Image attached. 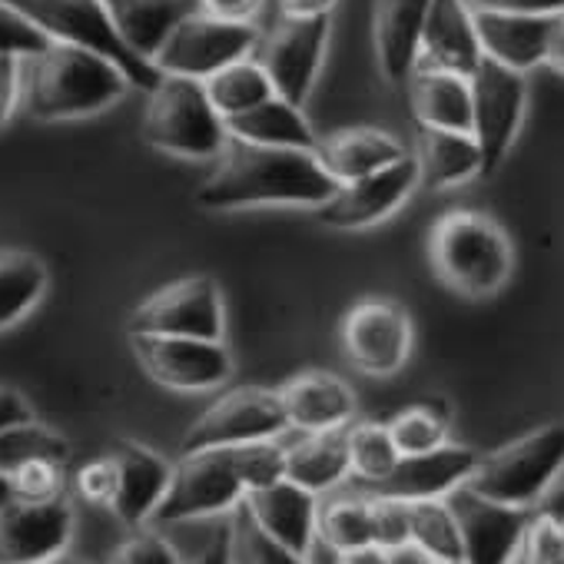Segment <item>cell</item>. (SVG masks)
I'll return each instance as SVG.
<instances>
[{
    "instance_id": "e575fe53",
    "label": "cell",
    "mask_w": 564,
    "mask_h": 564,
    "mask_svg": "<svg viewBox=\"0 0 564 564\" xmlns=\"http://www.w3.org/2000/svg\"><path fill=\"white\" fill-rule=\"evenodd\" d=\"M409 521H412V541L415 544H422L442 564H465L462 531H458L455 511L448 508L445 498L409 501Z\"/></svg>"
},
{
    "instance_id": "5b68a950",
    "label": "cell",
    "mask_w": 564,
    "mask_h": 564,
    "mask_svg": "<svg viewBox=\"0 0 564 564\" xmlns=\"http://www.w3.org/2000/svg\"><path fill=\"white\" fill-rule=\"evenodd\" d=\"M21 18H28L47 41L74 44L84 51H94L107 61H113L133 87L153 90L160 84L156 64L140 57L117 31L104 0H4Z\"/></svg>"
},
{
    "instance_id": "ab89813d",
    "label": "cell",
    "mask_w": 564,
    "mask_h": 564,
    "mask_svg": "<svg viewBox=\"0 0 564 564\" xmlns=\"http://www.w3.org/2000/svg\"><path fill=\"white\" fill-rule=\"evenodd\" d=\"M107 564H186L180 551L156 531H137L120 541Z\"/></svg>"
},
{
    "instance_id": "60d3db41",
    "label": "cell",
    "mask_w": 564,
    "mask_h": 564,
    "mask_svg": "<svg viewBox=\"0 0 564 564\" xmlns=\"http://www.w3.org/2000/svg\"><path fill=\"white\" fill-rule=\"evenodd\" d=\"M14 481V495L28 498V501H51L61 498L64 491V465L61 462H31L24 468H18L11 475Z\"/></svg>"
},
{
    "instance_id": "44dd1931",
    "label": "cell",
    "mask_w": 564,
    "mask_h": 564,
    "mask_svg": "<svg viewBox=\"0 0 564 564\" xmlns=\"http://www.w3.org/2000/svg\"><path fill=\"white\" fill-rule=\"evenodd\" d=\"M107 455L117 465V491L110 511L130 528L147 524L170 488L173 465H166L163 455L140 442H117Z\"/></svg>"
},
{
    "instance_id": "db71d44e",
    "label": "cell",
    "mask_w": 564,
    "mask_h": 564,
    "mask_svg": "<svg viewBox=\"0 0 564 564\" xmlns=\"http://www.w3.org/2000/svg\"><path fill=\"white\" fill-rule=\"evenodd\" d=\"M544 67H551L554 74L564 77V14H561L557 24H554L551 44H547V57H544Z\"/></svg>"
},
{
    "instance_id": "1f68e13d",
    "label": "cell",
    "mask_w": 564,
    "mask_h": 564,
    "mask_svg": "<svg viewBox=\"0 0 564 564\" xmlns=\"http://www.w3.org/2000/svg\"><path fill=\"white\" fill-rule=\"evenodd\" d=\"M206 84V94L216 107V113L223 120H232L239 113H249L252 107L265 104L269 97H275V87L269 80V74L262 70V64L256 57L236 61L229 67H223L219 74H213Z\"/></svg>"
},
{
    "instance_id": "f6af8a7d",
    "label": "cell",
    "mask_w": 564,
    "mask_h": 564,
    "mask_svg": "<svg viewBox=\"0 0 564 564\" xmlns=\"http://www.w3.org/2000/svg\"><path fill=\"white\" fill-rule=\"evenodd\" d=\"M24 104V57L0 54V130L11 123Z\"/></svg>"
},
{
    "instance_id": "484cf974",
    "label": "cell",
    "mask_w": 564,
    "mask_h": 564,
    "mask_svg": "<svg viewBox=\"0 0 564 564\" xmlns=\"http://www.w3.org/2000/svg\"><path fill=\"white\" fill-rule=\"evenodd\" d=\"M409 100L419 127L471 133V80L452 70L419 67L409 80Z\"/></svg>"
},
{
    "instance_id": "30bf717a",
    "label": "cell",
    "mask_w": 564,
    "mask_h": 564,
    "mask_svg": "<svg viewBox=\"0 0 564 564\" xmlns=\"http://www.w3.org/2000/svg\"><path fill=\"white\" fill-rule=\"evenodd\" d=\"M333 41V14L323 18H282L259 44L256 61L269 74L279 97L306 107L323 74Z\"/></svg>"
},
{
    "instance_id": "83f0119b",
    "label": "cell",
    "mask_w": 564,
    "mask_h": 564,
    "mask_svg": "<svg viewBox=\"0 0 564 564\" xmlns=\"http://www.w3.org/2000/svg\"><path fill=\"white\" fill-rule=\"evenodd\" d=\"M104 4L120 37L150 64L166 44V37L176 31V24L199 11L196 0H104Z\"/></svg>"
},
{
    "instance_id": "f1b7e54d",
    "label": "cell",
    "mask_w": 564,
    "mask_h": 564,
    "mask_svg": "<svg viewBox=\"0 0 564 564\" xmlns=\"http://www.w3.org/2000/svg\"><path fill=\"white\" fill-rule=\"evenodd\" d=\"M352 475L349 425L329 432H310L303 442L286 448V478L310 488L313 495L333 491Z\"/></svg>"
},
{
    "instance_id": "9c48e42d",
    "label": "cell",
    "mask_w": 564,
    "mask_h": 564,
    "mask_svg": "<svg viewBox=\"0 0 564 564\" xmlns=\"http://www.w3.org/2000/svg\"><path fill=\"white\" fill-rule=\"evenodd\" d=\"M471 80V137L481 150V176H495L508 160L524 113H528V74L481 61Z\"/></svg>"
},
{
    "instance_id": "d6986e66",
    "label": "cell",
    "mask_w": 564,
    "mask_h": 564,
    "mask_svg": "<svg viewBox=\"0 0 564 564\" xmlns=\"http://www.w3.org/2000/svg\"><path fill=\"white\" fill-rule=\"evenodd\" d=\"M242 505L252 511V518L262 524V531H269L275 541H282L303 557L313 554V544L319 538L316 534L319 495H313L310 488H303L290 478H279L272 485L246 491Z\"/></svg>"
},
{
    "instance_id": "ba28073f",
    "label": "cell",
    "mask_w": 564,
    "mask_h": 564,
    "mask_svg": "<svg viewBox=\"0 0 564 564\" xmlns=\"http://www.w3.org/2000/svg\"><path fill=\"white\" fill-rule=\"evenodd\" d=\"M259 44H262L259 24L223 21V18H213L206 11H193L166 37V44L160 47L153 64L160 74L209 80L223 67L252 57L259 51Z\"/></svg>"
},
{
    "instance_id": "bcb514c9",
    "label": "cell",
    "mask_w": 564,
    "mask_h": 564,
    "mask_svg": "<svg viewBox=\"0 0 564 564\" xmlns=\"http://www.w3.org/2000/svg\"><path fill=\"white\" fill-rule=\"evenodd\" d=\"M475 11H511V14H541L557 18L564 14V0H468Z\"/></svg>"
},
{
    "instance_id": "ffe728a7",
    "label": "cell",
    "mask_w": 564,
    "mask_h": 564,
    "mask_svg": "<svg viewBox=\"0 0 564 564\" xmlns=\"http://www.w3.org/2000/svg\"><path fill=\"white\" fill-rule=\"evenodd\" d=\"M429 11L432 0H376L372 47L376 64L389 84H409L419 70Z\"/></svg>"
},
{
    "instance_id": "5bb4252c",
    "label": "cell",
    "mask_w": 564,
    "mask_h": 564,
    "mask_svg": "<svg viewBox=\"0 0 564 564\" xmlns=\"http://www.w3.org/2000/svg\"><path fill=\"white\" fill-rule=\"evenodd\" d=\"M140 369L173 392H209L232 379V352L223 339L189 336H130Z\"/></svg>"
},
{
    "instance_id": "2e32d148",
    "label": "cell",
    "mask_w": 564,
    "mask_h": 564,
    "mask_svg": "<svg viewBox=\"0 0 564 564\" xmlns=\"http://www.w3.org/2000/svg\"><path fill=\"white\" fill-rule=\"evenodd\" d=\"M445 501L455 511L462 531L465 564H511L518 557L534 508H511L491 501L471 491L468 485L455 488Z\"/></svg>"
},
{
    "instance_id": "603a6c76",
    "label": "cell",
    "mask_w": 564,
    "mask_h": 564,
    "mask_svg": "<svg viewBox=\"0 0 564 564\" xmlns=\"http://www.w3.org/2000/svg\"><path fill=\"white\" fill-rule=\"evenodd\" d=\"M557 18L511 14V11H475L485 57L501 67L518 70V74H528L544 64Z\"/></svg>"
},
{
    "instance_id": "e0dca14e",
    "label": "cell",
    "mask_w": 564,
    "mask_h": 564,
    "mask_svg": "<svg viewBox=\"0 0 564 564\" xmlns=\"http://www.w3.org/2000/svg\"><path fill=\"white\" fill-rule=\"evenodd\" d=\"M74 538V511L61 498H14L0 508V564H47L67 554Z\"/></svg>"
},
{
    "instance_id": "4316f807",
    "label": "cell",
    "mask_w": 564,
    "mask_h": 564,
    "mask_svg": "<svg viewBox=\"0 0 564 564\" xmlns=\"http://www.w3.org/2000/svg\"><path fill=\"white\" fill-rule=\"evenodd\" d=\"M419 163V180L425 189H455L481 176V150L471 133L458 130H425L419 133V150L412 153Z\"/></svg>"
},
{
    "instance_id": "4fadbf2b",
    "label": "cell",
    "mask_w": 564,
    "mask_h": 564,
    "mask_svg": "<svg viewBox=\"0 0 564 564\" xmlns=\"http://www.w3.org/2000/svg\"><path fill=\"white\" fill-rule=\"evenodd\" d=\"M415 329L405 306L386 296L356 303L343 319V352L362 376H395L412 356Z\"/></svg>"
},
{
    "instance_id": "7a4b0ae2",
    "label": "cell",
    "mask_w": 564,
    "mask_h": 564,
    "mask_svg": "<svg viewBox=\"0 0 564 564\" xmlns=\"http://www.w3.org/2000/svg\"><path fill=\"white\" fill-rule=\"evenodd\" d=\"M130 77L107 57L51 41L41 54L24 57V107L34 120H87L130 94Z\"/></svg>"
},
{
    "instance_id": "f907efd6",
    "label": "cell",
    "mask_w": 564,
    "mask_h": 564,
    "mask_svg": "<svg viewBox=\"0 0 564 564\" xmlns=\"http://www.w3.org/2000/svg\"><path fill=\"white\" fill-rule=\"evenodd\" d=\"M186 564H229V524L219 528V531L203 544V551H199L193 561H186Z\"/></svg>"
},
{
    "instance_id": "f5cc1de1",
    "label": "cell",
    "mask_w": 564,
    "mask_h": 564,
    "mask_svg": "<svg viewBox=\"0 0 564 564\" xmlns=\"http://www.w3.org/2000/svg\"><path fill=\"white\" fill-rule=\"evenodd\" d=\"M336 564H389V551L379 544H366L356 551H343Z\"/></svg>"
},
{
    "instance_id": "f546056e",
    "label": "cell",
    "mask_w": 564,
    "mask_h": 564,
    "mask_svg": "<svg viewBox=\"0 0 564 564\" xmlns=\"http://www.w3.org/2000/svg\"><path fill=\"white\" fill-rule=\"evenodd\" d=\"M306 107L290 104L286 97H269L265 104L252 107L249 113H239L226 120L229 137L246 140V143H262V147H293V150H316L319 137L313 123L303 113Z\"/></svg>"
},
{
    "instance_id": "f35d334b",
    "label": "cell",
    "mask_w": 564,
    "mask_h": 564,
    "mask_svg": "<svg viewBox=\"0 0 564 564\" xmlns=\"http://www.w3.org/2000/svg\"><path fill=\"white\" fill-rule=\"evenodd\" d=\"M521 554L528 564H564V518L551 511H534Z\"/></svg>"
},
{
    "instance_id": "7bdbcfd3",
    "label": "cell",
    "mask_w": 564,
    "mask_h": 564,
    "mask_svg": "<svg viewBox=\"0 0 564 564\" xmlns=\"http://www.w3.org/2000/svg\"><path fill=\"white\" fill-rule=\"evenodd\" d=\"M372 498V524H376V544L379 547H399L405 541H412V521H409V501H395V498Z\"/></svg>"
},
{
    "instance_id": "836d02e7",
    "label": "cell",
    "mask_w": 564,
    "mask_h": 564,
    "mask_svg": "<svg viewBox=\"0 0 564 564\" xmlns=\"http://www.w3.org/2000/svg\"><path fill=\"white\" fill-rule=\"evenodd\" d=\"M41 458L64 465L70 458V442L61 432L41 425L37 419L0 432V475H14L18 468L41 462Z\"/></svg>"
},
{
    "instance_id": "d590c367",
    "label": "cell",
    "mask_w": 564,
    "mask_h": 564,
    "mask_svg": "<svg viewBox=\"0 0 564 564\" xmlns=\"http://www.w3.org/2000/svg\"><path fill=\"white\" fill-rule=\"evenodd\" d=\"M229 564H310V557L275 541L246 505H236L229 511Z\"/></svg>"
},
{
    "instance_id": "9a60e30c",
    "label": "cell",
    "mask_w": 564,
    "mask_h": 564,
    "mask_svg": "<svg viewBox=\"0 0 564 564\" xmlns=\"http://www.w3.org/2000/svg\"><path fill=\"white\" fill-rule=\"evenodd\" d=\"M419 186H422L419 163L409 153L379 173H369L352 183H339V189L313 213L329 229H346V232L369 229V226L386 223L392 213H399Z\"/></svg>"
},
{
    "instance_id": "d6a6232c",
    "label": "cell",
    "mask_w": 564,
    "mask_h": 564,
    "mask_svg": "<svg viewBox=\"0 0 564 564\" xmlns=\"http://www.w3.org/2000/svg\"><path fill=\"white\" fill-rule=\"evenodd\" d=\"M316 534L336 551H356L366 544H376V524H372V498L369 495H336L319 505Z\"/></svg>"
},
{
    "instance_id": "b9f144b4",
    "label": "cell",
    "mask_w": 564,
    "mask_h": 564,
    "mask_svg": "<svg viewBox=\"0 0 564 564\" xmlns=\"http://www.w3.org/2000/svg\"><path fill=\"white\" fill-rule=\"evenodd\" d=\"M51 41L14 8L0 0V54H18V57H34L47 47Z\"/></svg>"
},
{
    "instance_id": "52a82bcc",
    "label": "cell",
    "mask_w": 564,
    "mask_h": 564,
    "mask_svg": "<svg viewBox=\"0 0 564 564\" xmlns=\"http://www.w3.org/2000/svg\"><path fill=\"white\" fill-rule=\"evenodd\" d=\"M249 485L242 471L239 445L189 452L173 465L170 488L153 511V524H180L196 518L226 514L242 505Z\"/></svg>"
},
{
    "instance_id": "6da1fadb",
    "label": "cell",
    "mask_w": 564,
    "mask_h": 564,
    "mask_svg": "<svg viewBox=\"0 0 564 564\" xmlns=\"http://www.w3.org/2000/svg\"><path fill=\"white\" fill-rule=\"evenodd\" d=\"M339 183L319 163L316 150L262 147L229 137L216 170L199 183L196 203L209 213H239L265 206L319 209Z\"/></svg>"
},
{
    "instance_id": "4dcf8cb0",
    "label": "cell",
    "mask_w": 564,
    "mask_h": 564,
    "mask_svg": "<svg viewBox=\"0 0 564 564\" xmlns=\"http://www.w3.org/2000/svg\"><path fill=\"white\" fill-rule=\"evenodd\" d=\"M51 286V269L37 252L0 249V333L37 310Z\"/></svg>"
},
{
    "instance_id": "9f6ffc18",
    "label": "cell",
    "mask_w": 564,
    "mask_h": 564,
    "mask_svg": "<svg viewBox=\"0 0 564 564\" xmlns=\"http://www.w3.org/2000/svg\"><path fill=\"white\" fill-rule=\"evenodd\" d=\"M47 564H87V561H77V557H70V554H61V557H54V561H47Z\"/></svg>"
},
{
    "instance_id": "277c9868",
    "label": "cell",
    "mask_w": 564,
    "mask_h": 564,
    "mask_svg": "<svg viewBox=\"0 0 564 564\" xmlns=\"http://www.w3.org/2000/svg\"><path fill=\"white\" fill-rule=\"evenodd\" d=\"M143 140L176 160H219L229 143L226 120L216 113L206 84L163 74L143 110Z\"/></svg>"
},
{
    "instance_id": "6f0895ef",
    "label": "cell",
    "mask_w": 564,
    "mask_h": 564,
    "mask_svg": "<svg viewBox=\"0 0 564 564\" xmlns=\"http://www.w3.org/2000/svg\"><path fill=\"white\" fill-rule=\"evenodd\" d=\"M511 564H528V561H524V554H521V551H518V557H514V561H511Z\"/></svg>"
},
{
    "instance_id": "7dc6e473",
    "label": "cell",
    "mask_w": 564,
    "mask_h": 564,
    "mask_svg": "<svg viewBox=\"0 0 564 564\" xmlns=\"http://www.w3.org/2000/svg\"><path fill=\"white\" fill-rule=\"evenodd\" d=\"M199 11L223 18V21H239V24H256L265 0H196Z\"/></svg>"
},
{
    "instance_id": "cb8c5ba5",
    "label": "cell",
    "mask_w": 564,
    "mask_h": 564,
    "mask_svg": "<svg viewBox=\"0 0 564 564\" xmlns=\"http://www.w3.org/2000/svg\"><path fill=\"white\" fill-rule=\"evenodd\" d=\"M279 399L286 409L290 429L303 435L346 429L356 419V395L333 372H303L279 389Z\"/></svg>"
},
{
    "instance_id": "ac0fdd59",
    "label": "cell",
    "mask_w": 564,
    "mask_h": 564,
    "mask_svg": "<svg viewBox=\"0 0 564 564\" xmlns=\"http://www.w3.org/2000/svg\"><path fill=\"white\" fill-rule=\"evenodd\" d=\"M478 458H481L478 452L445 442L442 448L425 452V455H402L382 481H372L362 488L366 495L395 498V501L448 498L455 488H462L471 478Z\"/></svg>"
},
{
    "instance_id": "8fae6325",
    "label": "cell",
    "mask_w": 564,
    "mask_h": 564,
    "mask_svg": "<svg viewBox=\"0 0 564 564\" xmlns=\"http://www.w3.org/2000/svg\"><path fill=\"white\" fill-rule=\"evenodd\" d=\"M290 432L286 409H282L279 389H259V386H239L219 395L183 435L180 452H203V448H229V445H249L262 438H279Z\"/></svg>"
},
{
    "instance_id": "ee69618b",
    "label": "cell",
    "mask_w": 564,
    "mask_h": 564,
    "mask_svg": "<svg viewBox=\"0 0 564 564\" xmlns=\"http://www.w3.org/2000/svg\"><path fill=\"white\" fill-rule=\"evenodd\" d=\"M77 491H80V498H87L90 505H107V508H110L113 491H117V465H113V458L104 455V458L84 465V468L77 471Z\"/></svg>"
},
{
    "instance_id": "11a10c76",
    "label": "cell",
    "mask_w": 564,
    "mask_h": 564,
    "mask_svg": "<svg viewBox=\"0 0 564 564\" xmlns=\"http://www.w3.org/2000/svg\"><path fill=\"white\" fill-rule=\"evenodd\" d=\"M18 495H14V481H11V475H0V508L4 505H11Z\"/></svg>"
},
{
    "instance_id": "816d5d0a",
    "label": "cell",
    "mask_w": 564,
    "mask_h": 564,
    "mask_svg": "<svg viewBox=\"0 0 564 564\" xmlns=\"http://www.w3.org/2000/svg\"><path fill=\"white\" fill-rule=\"evenodd\" d=\"M389 564H442V561L435 554H429L422 544L405 541L399 547H389Z\"/></svg>"
},
{
    "instance_id": "74e56055",
    "label": "cell",
    "mask_w": 564,
    "mask_h": 564,
    "mask_svg": "<svg viewBox=\"0 0 564 564\" xmlns=\"http://www.w3.org/2000/svg\"><path fill=\"white\" fill-rule=\"evenodd\" d=\"M399 455H425L448 442V415L435 405H412L389 422Z\"/></svg>"
},
{
    "instance_id": "8d00e7d4",
    "label": "cell",
    "mask_w": 564,
    "mask_h": 564,
    "mask_svg": "<svg viewBox=\"0 0 564 564\" xmlns=\"http://www.w3.org/2000/svg\"><path fill=\"white\" fill-rule=\"evenodd\" d=\"M349 458H352V475H359L362 485H372V481H382L402 455L392 442L389 425L359 422V425H349Z\"/></svg>"
},
{
    "instance_id": "c3c4849f",
    "label": "cell",
    "mask_w": 564,
    "mask_h": 564,
    "mask_svg": "<svg viewBox=\"0 0 564 564\" xmlns=\"http://www.w3.org/2000/svg\"><path fill=\"white\" fill-rule=\"evenodd\" d=\"M31 419H34L31 402L18 389L0 386V432L11 429V425H21V422H31Z\"/></svg>"
},
{
    "instance_id": "3957f363",
    "label": "cell",
    "mask_w": 564,
    "mask_h": 564,
    "mask_svg": "<svg viewBox=\"0 0 564 564\" xmlns=\"http://www.w3.org/2000/svg\"><path fill=\"white\" fill-rule=\"evenodd\" d=\"M429 262L452 293L488 300L508 282L514 249L491 216L452 209L429 232Z\"/></svg>"
},
{
    "instance_id": "7402d4cb",
    "label": "cell",
    "mask_w": 564,
    "mask_h": 564,
    "mask_svg": "<svg viewBox=\"0 0 564 564\" xmlns=\"http://www.w3.org/2000/svg\"><path fill=\"white\" fill-rule=\"evenodd\" d=\"M485 61L475 8L468 0H432V11L422 34V57L419 67L452 70L471 77Z\"/></svg>"
},
{
    "instance_id": "8992f818",
    "label": "cell",
    "mask_w": 564,
    "mask_h": 564,
    "mask_svg": "<svg viewBox=\"0 0 564 564\" xmlns=\"http://www.w3.org/2000/svg\"><path fill=\"white\" fill-rule=\"evenodd\" d=\"M561 471H564V422H551L495 448L491 455H481L465 485L491 501L511 508H534L561 478Z\"/></svg>"
},
{
    "instance_id": "681fc988",
    "label": "cell",
    "mask_w": 564,
    "mask_h": 564,
    "mask_svg": "<svg viewBox=\"0 0 564 564\" xmlns=\"http://www.w3.org/2000/svg\"><path fill=\"white\" fill-rule=\"evenodd\" d=\"M339 0H279L282 18H323L333 14Z\"/></svg>"
},
{
    "instance_id": "d4e9b609",
    "label": "cell",
    "mask_w": 564,
    "mask_h": 564,
    "mask_svg": "<svg viewBox=\"0 0 564 564\" xmlns=\"http://www.w3.org/2000/svg\"><path fill=\"white\" fill-rule=\"evenodd\" d=\"M316 156L336 183H352L399 163L402 156H409V150L402 147V140L379 127H349L319 137Z\"/></svg>"
},
{
    "instance_id": "7c38bea8",
    "label": "cell",
    "mask_w": 564,
    "mask_h": 564,
    "mask_svg": "<svg viewBox=\"0 0 564 564\" xmlns=\"http://www.w3.org/2000/svg\"><path fill=\"white\" fill-rule=\"evenodd\" d=\"M226 303L213 275H183L147 296L130 316V336L223 339Z\"/></svg>"
}]
</instances>
